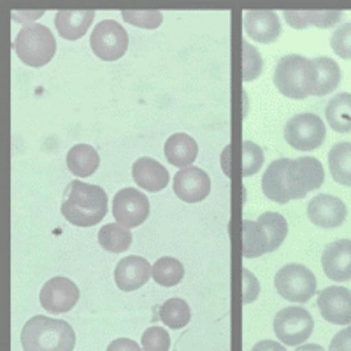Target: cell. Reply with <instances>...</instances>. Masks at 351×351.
Here are the masks:
<instances>
[{
	"label": "cell",
	"instance_id": "1",
	"mask_svg": "<svg viewBox=\"0 0 351 351\" xmlns=\"http://www.w3.org/2000/svg\"><path fill=\"white\" fill-rule=\"evenodd\" d=\"M62 215L71 225L93 227L108 215V193L97 184L72 181L62 202Z\"/></svg>",
	"mask_w": 351,
	"mask_h": 351
},
{
	"label": "cell",
	"instance_id": "2",
	"mask_svg": "<svg viewBox=\"0 0 351 351\" xmlns=\"http://www.w3.org/2000/svg\"><path fill=\"white\" fill-rule=\"evenodd\" d=\"M21 346L23 351H72L76 334L64 319L37 315L23 325Z\"/></svg>",
	"mask_w": 351,
	"mask_h": 351
},
{
	"label": "cell",
	"instance_id": "3",
	"mask_svg": "<svg viewBox=\"0 0 351 351\" xmlns=\"http://www.w3.org/2000/svg\"><path fill=\"white\" fill-rule=\"evenodd\" d=\"M288 234V221L280 213H263L256 221H243V255L258 258L265 253L276 252Z\"/></svg>",
	"mask_w": 351,
	"mask_h": 351
},
{
	"label": "cell",
	"instance_id": "4",
	"mask_svg": "<svg viewBox=\"0 0 351 351\" xmlns=\"http://www.w3.org/2000/svg\"><path fill=\"white\" fill-rule=\"evenodd\" d=\"M274 84L288 99H307L313 95L318 84V71L315 62L302 55L283 56L276 65Z\"/></svg>",
	"mask_w": 351,
	"mask_h": 351
},
{
	"label": "cell",
	"instance_id": "5",
	"mask_svg": "<svg viewBox=\"0 0 351 351\" xmlns=\"http://www.w3.org/2000/svg\"><path fill=\"white\" fill-rule=\"evenodd\" d=\"M14 51L23 64L43 67L56 53L55 36L44 25H25L14 39Z\"/></svg>",
	"mask_w": 351,
	"mask_h": 351
},
{
	"label": "cell",
	"instance_id": "6",
	"mask_svg": "<svg viewBox=\"0 0 351 351\" xmlns=\"http://www.w3.org/2000/svg\"><path fill=\"white\" fill-rule=\"evenodd\" d=\"M274 287L283 299L304 304L316 293V278L302 263H288L276 272Z\"/></svg>",
	"mask_w": 351,
	"mask_h": 351
},
{
	"label": "cell",
	"instance_id": "7",
	"mask_svg": "<svg viewBox=\"0 0 351 351\" xmlns=\"http://www.w3.org/2000/svg\"><path fill=\"white\" fill-rule=\"evenodd\" d=\"M285 181L290 200L304 199L307 193L318 190L325 183L324 165L315 156H299L290 160Z\"/></svg>",
	"mask_w": 351,
	"mask_h": 351
},
{
	"label": "cell",
	"instance_id": "8",
	"mask_svg": "<svg viewBox=\"0 0 351 351\" xmlns=\"http://www.w3.org/2000/svg\"><path fill=\"white\" fill-rule=\"evenodd\" d=\"M327 127L315 112H300L291 116L285 125V141L299 152H313L324 144Z\"/></svg>",
	"mask_w": 351,
	"mask_h": 351
},
{
	"label": "cell",
	"instance_id": "9",
	"mask_svg": "<svg viewBox=\"0 0 351 351\" xmlns=\"http://www.w3.org/2000/svg\"><path fill=\"white\" fill-rule=\"evenodd\" d=\"M313 330H315V319L304 307H283L274 318L276 337L287 346H300L311 337Z\"/></svg>",
	"mask_w": 351,
	"mask_h": 351
},
{
	"label": "cell",
	"instance_id": "10",
	"mask_svg": "<svg viewBox=\"0 0 351 351\" xmlns=\"http://www.w3.org/2000/svg\"><path fill=\"white\" fill-rule=\"evenodd\" d=\"M90 46L95 56L104 62H116L127 53V30L114 20H102L93 28Z\"/></svg>",
	"mask_w": 351,
	"mask_h": 351
},
{
	"label": "cell",
	"instance_id": "11",
	"mask_svg": "<svg viewBox=\"0 0 351 351\" xmlns=\"http://www.w3.org/2000/svg\"><path fill=\"white\" fill-rule=\"evenodd\" d=\"M112 216L127 228L141 227L149 216V200L136 188H123L112 199Z\"/></svg>",
	"mask_w": 351,
	"mask_h": 351
},
{
	"label": "cell",
	"instance_id": "12",
	"mask_svg": "<svg viewBox=\"0 0 351 351\" xmlns=\"http://www.w3.org/2000/svg\"><path fill=\"white\" fill-rule=\"evenodd\" d=\"M39 300L43 309L53 315H64L71 311L80 300V288L76 283L67 278L56 276L53 280L46 281L39 293Z\"/></svg>",
	"mask_w": 351,
	"mask_h": 351
},
{
	"label": "cell",
	"instance_id": "13",
	"mask_svg": "<svg viewBox=\"0 0 351 351\" xmlns=\"http://www.w3.org/2000/svg\"><path fill=\"white\" fill-rule=\"evenodd\" d=\"M319 315L332 325L351 324V290L344 287H328L318 295Z\"/></svg>",
	"mask_w": 351,
	"mask_h": 351
},
{
	"label": "cell",
	"instance_id": "14",
	"mask_svg": "<svg viewBox=\"0 0 351 351\" xmlns=\"http://www.w3.org/2000/svg\"><path fill=\"white\" fill-rule=\"evenodd\" d=\"M172 188L174 193L180 197L183 202L197 204L202 202L211 192V180L209 176L199 167H186L180 169L176 172L172 180Z\"/></svg>",
	"mask_w": 351,
	"mask_h": 351
},
{
	"label": "cell",
	"instance_id": "15",
	"mask_svg": "<svg viewBox=\"0 0 351 351\" xmlns=\"http://www.w3.org/2000/svg\"><path fill=\"white\" fill-rule=\"evenodd\" d=\"M307 216L311 223L322 228H337L344 223L348 216L346 204L339 197L322 193L309 200Z\"/></svg>",
	"mask_w": 351,
	"mask_h": 351
},
{
	"label": "cell",
	"instance_id": "16",
	"mask_svg": "<svg viewBox=\"0 0 351 351\" xmlns=\"http://www.w3.org/2000/svg\"><path fill=\"white\" fill-rule=\"evenodd\" d=\"M322 265L328 280L350 281L351 280V239H339L325 246L322 253Z\"/></svg>",
	"mask_w": 351,
	"mask_h": 351
},
{
	"label": "cell",
	"instance_id": "17",
	"mask_svg": "<svg viewBox=\"0 0 351 351\" xmlns=\"http://www.w3.org/2000/svg\"><path fill=\"white\" fill-rule=\"evenodd\" d=\"M152 267L153 265H149L148 260L137 255L120 260L114 269L116 287L121 291H134L144 287L152 276Z\"/></svg>",
	"mask_w": 351,
	"mask_h": 351
},
{
	"label": "cell",
	"instance_id": "18",
	"mask_svg": "<svg viewBox=\"0 0 351 351\" xmlns=\"http://www.w3.org/2000/svg\"><path fill=\"white\" fill-rule=\"evenodd\" d=\"M244 32L256 43H274L281 36L280 16L274 11H246Z\"/></svg>",
	"mask_w": 351,
	"mask_h": 351
},
{
	"label": "cell",
	"instance_id": "19",
	"mask_svg": "<svg viewBox=\"0 0 351 351\" xmlns=\"http://www.w3.org/2000/svg\"><path fill=\"white\" fill-rule=\"evenodd\" d=\"M132 178L146 192H162L169 184V171L164 165L149 158L143 156L137 158L132 165Z\"/></svg>",
	"mask_w": 351,
	"mask_h": 351
},
{
	"label": "cell",
	"instance_id": "20",
	"mask_svg": "<svg viewBox=\"0 0 351 351\" xmlns=\"http://www.w3.org/2000/svg\"><path fill=\"white\" fill-rule=\"evenodd\" d=\"M288 164H290V158H278L269 164V167L263 172L262 192L272 202L287 204L290 200L287 192V181H285Z\"/></svg>",
	"mask_w": 351,
	"mask_h": 351
},
{
	"label": "cell",
	"instance_id": "21",
	"mask_svg": "<svg viewBox=\"0 0 351 351\" xmlns=\"http://www.w3.org/2000/svg\"><path fill=\"white\" fill-rule=\"evenodd\" d=\"M164 153L169 164H172L174 167L186 169L192 167V164L195 162L197 155H199V146H197V141L193 137L180 132V134H172L165 141Z\"/></svg>",
	"mask_w": 351,
	"mask_h": 351
},
{
	"label": "cell",
	"instance_id": "22",
	"mask_svg": "<svg viewBox=\"0 0 351 351\" xmlns=\"http://www.w3.org/2000/svg\"><path fill=\"white\" fill-rule=\"evenodd\" d=\"M95 11H58L55 16V27L64 39L77 40L92 27Z\"/></svg>",
	"mask_w": 351,
	"mask_h": 351
},
{
	"label": "cell",
	"instance_id": "23",
	"mask_svg": "<svg viewBox=\"0 0 351 351\" xmlns=\"http://www.w3.org/2000/svg\"><path fill=\"white\" fill-rule=\"evenodd\" d=\"M100 165V156L90 144H76L67 153V167L77 178L95 174Z\"/></svg>",
	"mask_w": 351,
	"mask_h": 351
},
{
	"label": "cell",
	"instance_id": "24",
	"mask_svg": "<svg viewBox=\"0 0 351 351\" xmlns=\"http://www.w3.org/2000/svg\"><path fill=\"white\" fill-rule=\"evenodd\" d=\"M285 20L290 27L302 30V28L315 25L318 28H330L341 21L343 11H285Z\"/></svg>",
	"mask_w": 351,
	"mask_h": 351
},
{
	"label": "cell",
	"instance_id": "25",
	"mask_svg": "<svg viewBox=\"0 0 351 351\" xmlns=\"http://www.w3.org/2000/svg\"><path fill=\"white\" fill-rule=\"evenodd\" d=\"M325 118L332 130L339 134L351 132V93H337L328 100Z\"/></svg>",
	"mask_w": 351,
	"mask_h": 351
},
{
	"label": "cell",
	"instance_id": "26",
	"mask_svg": "<svg viewBox=\"0 0 351 351\" xmlns=\"http://www.w3.org/2000/svg\"><path fill=\"white\" fill-rule=\"evenodd\" d=\"M328 169L335 183L351 186V143H337L328 153Z\"/></svg>",
	"mask_w": 351,
	"mask_h": 351
},
{
	"label": "cell",
	"instance_id": "27",
	"mask_svg": "<svg viewBox=\"0 0 351 351\" xmlns=\"http://www.w3.org/2000/svg\"><path fill=\"white\" fill-rule=\"evenodd\" d=\"M316 71H318V84H316L315 92L313 95L315 97H324L328 95L339 86L341 83V69L339 65L335 64L332 58L328 56H318L315 58Z\"/></svg>",
	"mask_w": 351,
	"mask_h": 351
},
{
	"label": "cell",
	"instance_id": "28",
	"mask_svg": "<svg viewBox=\"0 0 351 351\" xmlns=\"http://www.w3.org/2000/svg\"><path fill=\"white\" fill-rule=\"evenodd\" d=\"M99 244L109 253H123L132 244L130 228L120 223H109L99 230Z\"/></svg>",
	"mask_w": 351,
	"mask_h": 351
},
{
	"label": "cell",
	"instance_id": "29",
	"mask_svg": "<svg viewBox=\"0 0 351 351\" xmlns=\"http://www.w3.org/2000/svg\"><path fill=\"white\" fill-rule=\"evenodd\" d=\"M152 276L160 287H176L183 281L184 267L180 260L172 256H162L152 267Z\"/></svg>",
	"mask_w": 351,
	"mask_h": 351
},
{
	"label": "cell",
	"instance_id": "30",
	"mask_svg": "<svg viewBox=\"0 0 351 351\" xmlns=\"http://www.w3.org/2000/svg\"><path fill=\"white\" fill-rule=\"evenodd\" d=\"M190 318H192V311L186 300L183 299H169L160 307V322L174 330L186 327L190 324Z\"/></svg>",
	"mask_w": 351,
	"mask_h": 351
},
{
	"label": "cell",
	"instance_id": "31",
	"mask_svg": "<svg viewBox=\"0 0 351 351\" xmlns=\"http://www.w3.org/2000/svg\"><path fill=\"white\" fill-rule=\"evenodd\" d=\"M121 16L127 23L134 27L146 28V30H155L164 21V14L160 11H121Z\"/></svg>",
	"mask_w": 351,
	"mask_h": 351
},
{
	"label": "cell",
	"instance_id": "32",
	"mask_svg": "<svg viewBox=\"0 0 351 351\" xmlns=\"http://www.w3.org/2000/svg\"><path fill=\"white\" fill-rule=\"evenodd\" d=\"M262 67L263 64L258 49L253 48L247 40H243V80H256L260 76V72H262Z\"/></svg>",
	"mask_w": 351,
	"mask_h": 351
},
{
	"label": "cell",
	"instance_id": "33",
	"mask_svg": "<svg viewBox=\"0 0 351 351\" xmlns=\"http://www.w3.org/2000/svg\"><path fill=\"white\" fill-rule=\"evenodd\" d=\"M141 343H143L144 351H169L171 335L162 327H149L144 330Z\"/></svg>",
	"mask_w": 351,
	"mask_h": 351
},
{
	"label": "cell",
	"instance_id": "34",
	"mask_svg": "<svg viewBox=\"0 0 351 351\" xmlns=\"http://www.w3.org/2000/svg\"><path fill=\"white\" fill-rule=\"evenodd\" d=\"M263 165V152L252 141L243 143V176H253Z\"/></svg>",
	"mask_w": 351,
	"mask_h": 351
},
{
	"label": "cell",
	"instance_id": "35",
	"mask_svg": "<svg viewBox=\"0 0 351 351\" xmlns=\"http://www.w3.org/2000/svg\"><path fill=\"white\" fill-rule=\"evenodd\" d=\"M330 46L335 55L344 60H351V21L335 28V32L332 34Z\"/></svg>",
	"mask_w": 351,
	"mask_h": 351
},
{
	"label": "cell",
	"instance_id": "36",
	"mask_svg": "<svg viewBox=\"0 0 351 351\" xmlns=\"http://www.w3.org/2000/svg\"><path fill=\"white\" fill-rule=\"evenodd\" d=\"M243 278H244L243 302L250 304V302H253V300H256V297H258L260 285H258V281H256L255 276H253L250 271H246V269L243 271Z\"/></svg>",
	"mask_w": 351,
	"mask_h": 351
},
{
	"label": "cell",
	"instance_id": "37",
	"mask_svg": "<svg viewBox=\"0 0 351 351\" xmlns=\"http://www.w3.org/2000/svg\"><path fill=\"white\" fill-rule=\"evenodd\" d=\"M328 351H351V327H346L332 337Z\"/></svg>",
	"mask_w": 351,
	"mask_h": 351
},
{
	"label": "cell",
	"instance_id": "38",
	"mask_svg": "<svg viewBox=\"0 0 351 351\" xmlns=\"http://www.w3.org/2000/svg\"><path fill=\"white\" fill-rule=\"evenodd\" d=\"M108 351H144L141 350L139 344L136 341L127 339V337H120V339H114L108 346Z\"/></svg>",
	"mask_w": 351,
	"mask_h": 351
},
{
	"label": "cell",
	"instance_id": "39",
	"mask_svg": "<svg viewBox=\"0 0 351 351\" xmlns=\"http://www.w3.org/2000/svg\"><path fill=\"white\" fill-rule=\"evenodd\" d=\"M252 351H287V348L281 346V343L271 339H263L260 343H256L255 346L252 348Z\"/></svg>",
	"mask_w": 351,
	"mask_h": 351
},
{
	"label": "cell",
	"instance_id": "40",
	"mask_svg": "<svg viewBox=\"0 0 351 351\" xmlns=\"http://www.w3.org/2000/svg\"><path fill=\"white\" fill-rule=\"evenodd\" d=\"M295 351H325L319 344H302V346L297 348Z\"/></svg>",
	"mask_w": 351,
	"mask_h": 351
}]
</instances>
